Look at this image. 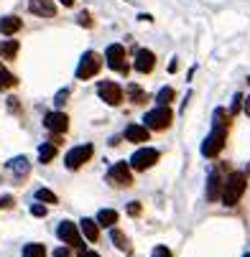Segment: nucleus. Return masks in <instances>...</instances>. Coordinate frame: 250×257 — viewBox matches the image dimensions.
<instances>
[{"instance_id":"nucleus-1","label":"nucleus","mask_w":250,"mask_h":257,"mask_svg":"<svg viewBox=\"0 0 250 257\" xmlns=\"http://www.w3.org/2000/svg\"><path fill=\"white\" fill-rule=\"evenodd\" d=\"M227 120L230 117H227V109L225 107L214 109V115H212V133L202 143V156H207V158L220 156V151L225 148V143H227V130H230V122Z\"/></svg>"},{"instance_id":"nucleus-2","label":"nucleus","mask_w":250,"mask_h":257,"mask_svg":"<svg viewBox=\"0 0 250 257\" xmlns=\"http://www.w3.org/2000/svg\"><path fill=\"white\" fill-rule=\"evenodd\" d=\"M245 189H247V178H245V173H240V171L230 173V176L225 178L222 196H220V199H222V204H225V206H235V204L242 199Z\"/></svg>"},{"instance_id":"nucleus-3","label":"nucleus","mask_w":250,"mask_h":257,"mask_svg":"<svg viewBox=\"0 0 250 257\" xmlns=\"http://www.w3.org/2000/svg\"><path fill=\"white\" fill-rule=\"evenodd\" d=\"M174 120V112L169 109V104H158L156 109H151V112H146V117H143V122H146L148 130H166Z\"/></svg>"},{"instance_id":"nucleus-4","label":"nucleus","mask_w":250,"mask_h":257,"mask_svg":"<svg viewBox=\"0 0 250 257\" xmlns=\"http://www.w3.org/2000/svg\"><path fill=\"white\" fill-rule=\"evenodd\" d=\"M100 69H102V56H100L97 51H87V54L79 59V66H77V79H92Z\"/></svg>"},{"instance_id":"nucleus-5","label":"nucleus","mask_w":250,"mask_h":257,"mask_svg":"<svg viewBox=\"0 0 250 257\" xmlns=\"http://www.w3.org/2000/svg\"><path fill=\"white\" fill-rule=\"evenodd\" d=\"M56 234H59V239H61L64 244L74 247L77 252H79V249H85V247H82V234H79L77 224H74V222H69V219L59 222V227H56Z\"/></svg>"},{"instance_id":"nucleus-6","label":"nucleus","mask_w":250,"mask_h":257,"mask_svg":"<svg viewBox=\"0 0 250 257\" xmlns=\"http://www.w3.org/2000/svg\"><path fill=\"white\" fill-rule=\"evenodd\" d=\"M92 153H95V148L87 143V145H77V148H71L66 156H64V166L69 168V171H77V168H82L90 158H92Z\"/></svg>"},{"instance_id":"nucleus-7","label":"nucleus","mask_w":250,"mask_h":257,"mask_svg":"<svg viewBox=\"0 0 250 257\" xmlns=\"http://www.w3.org/2000/svg\"><path fill=\"white\" fill-rule=\"evenodd\" d=\"M156 163H158V151H153V148H140L130 156V168L133 171H148Z\"/></svg>"},{"instance_id":"nucleus-8","label":"nucleus","mask_w":250,"mask_h":257,"mask_svg":"<svg viewBox=\"0 0 250 257\" xmlns=\"http://www.w3.org/2000/svg\"><path fill=\"white\" fill-rule=\"evenodd\" d=\"M97 94H100V99L105 104H110V107H118L123 102V87L118 82H100Z\"/></svg>"},{"instance_id":"nucleus-9","label":"nucleus","mask_w":250,"mask_h":257,"mask_svg":"<svg viewBox=\"0 0 250 257\" xmlns=\"http://www.w3.org/2000/svg\"><path fill=\"white\" fill-rule=\"evenodd\" d=\"M105 61H107V66H110V69L120 71V74H128V64H125V46H120V44L107 46Z\"/></svg>"},{"instance_id":"nucleus-10","label":"nucleus","mask_w":250,"mask_h":257,"mask_svg":"<svg viewBox=\"0 0 250 257\" xmlns=\"http://www.w3.org/2000/svg\"><path fill=\"white\" fill-rule=\"evenodd\" d=\"M107 178H110L113 186H133V173H130V163H115L110 168V173H107Z\"/></svg>"},{"instance_id":"nucleus-11","label":"nucleus","mask_w":250,"mask_h":257,"mask_svg":"<svg viewBox=\"0 0 250 257\" xmlns=\"http://www.w3.org/2000/svg\"><path fill=\"white\" fill-rule=\"evenodd\" d=\"M133 66H135V71H140V74H151L153 66H156V54L148 51V49H138Z\"/></svg>"},{"instance_id":"nucleus-12","label":"nucleus","mask_w":250,"mask_h":257,"mask_svg":"<svg viewBox=\"0 0 250 257\" xmlns=\"http://www.w3.org/2000/svg\"><path fill=\"white\" fill-rule=\"evenodd\" d=\"M222 186H225V178L220 171H212L207 178V201H217L222 196Z\"/></svg>"},{"instance_id":"nucleus-13","label":"nucleus","mask_w":250,"mask_h":257,"mask_svg":"<svg viewBox=\"0 0 250 257\" xmlns=\"http://www.w3.org/2000/svg\"><path fill=\"white\" fill-rule=\"evenodd\" d=\"M44 127L51 130V133H56V135H61V133H66V127H69V117H66L64 112H49V115L44 117Z\"/></svg>"},{"instance_id":"nucleus-14","label":"nucleus","mask_w":250,"mask_h":257,"mask_svg":"<svg viewBox=\"0 0 250 257\" xmlns=\"http://www.w3.org/2000/svg\"><path fill=\"white\" fill-rule=\"evenodd\" d=\"M28 11L33 16H41V18H54L56 16V6L51 3V0H31Z\"/></svg>"},{"instance_id":"nucleus-15","label":"nucleus","mask_w":250,"mask_h":257,"mask_svg":"<svg viewBox=\"0 0 250 257\" xmlns=\"http://www.w3.org/2000/svg\"><path fill=\"white\" fill-rule=\"evenodd\" d=\"M148 135H151V130L146 125H128L125 127V138L130 143H148Z\"/></svg>"},{"instance_id":"nucleus-16","label":"nucleus","mask_w":250,"mask_h":257,"mask_svg":"<svg viewBox=\"0 0 250 257\" xmlns=\"http://www.w3.org/2000/svg\"><path fill=\"white\" fill-rule=\"evenodd\" d=\"M21 26H23V21H21L18 16H6V18H0V33H3V36L18 33Z\"/></svg>"},{"instance_id":"nucleus-17","label":"nucleus","mask_w":250,"mask_h":257,"mask_svg":"<svg viewBox=\"0 0 250 257\" xmlns=\"http://www.w3.org/2000/svg\"><path fill=\"white\" fill-rule=\"evenodd\" d=\"M118 219H120V214H118L115 209H100V214H97V224L113 229V227L118 224Z\"/></svg>"},{"instance_id":"nucleus-18","label":"nucleus","mask_w":250,"mask_h":257,"mask_svg":"<svg viewBox=\"0 0 250 257\" xmlns=\"http://www.w3.org/2000/svg\"><path fill=\"white\" fill-rule=\"evenodd\" d=\"M82 234L90 242H97L100 239V224L95 222V219H82Z\"/></svg>"},{"instance_id":"nucleus-19","label":"nucleus","mask_w":250,"mask_h":257,"mask_svg":"<svg viewBox=\"0 0 250 257\" xmlns=\"http://www.w3.org/2000/svg\"><path fill=\"white\" fill-rule=\"evenodd\" d=\"M8 168L18 176V178H23V176H28V171H31V163H28V158L23 156V158H13V161H8Z\"/></svg>"},{"instance_id":"nucleus-20","label":"nucleus","mask_w":250,"mask_h":257,"mask_svg":"<svg viewBox=\"0 0 250 257\" xmlns=\"http://www.w3.org/2000/svg\"><path fill=\"white\" fill-rule=\"evenodd\" d=\"M110 239H113V244H115L120 252H128V254H130V242H128V237H125L120 229H113V232H110Z\"/></svg>"},{"instance_id":"nucleus-21","label":"nucleus","mask_w":250,"mask_h":257,"mask_svg":"<svg viewBox=\"0 0 250 257\" xmlns=\"http://www.w3.org/2000/svg\"><path fill=\"white\" fill-rule=\"evenodd\" d=\"M54 156H56V145H54V143H44L41 148H39V161H41V163L54 161Z\"/></svg>"},{"instance_id":"nucleus-22","label":"nucleus","mask_w":250,"mask_h":257,"mask_svg":"<svg viewBox=\"0 0 250 257\" xmlns=\"http://www.w3.org/2000/svg\"><path fill=\"white\" fill-rule=\"evenodd\" d=\"M128 97H130V102L133 104H143L148 97H146V92H143L138 84H128Z\"/></svg>"},{"instance_id":"nucleus-23","label":"nucleus","mask_w":250,"mask_h":257,"mask_svg":"<svg viewBox=\"0 0 250 257\" xmlns=\"http://www.w3.org/2000/svg\"><path fill=\"white\" fill-rule=\"evenodd\" d=\"M23 257H46V247H44V244L31 242V244H26V247H23Z\"/></svg>"},{"instance_id":"nucleus-24","label":"nucleus","mask_w":250,"mask_h":257,"mask_svg":"<svg viewBox=\"0 0 250 257\" xmlns=\"http://www.w3.org/2000/svg\"><path fill=\"white\" fill-rule=\"evenodd\" d=\"M0 54H3V59L13 61L18 56V41H6L3 46H0Z\"/></svg>"},{"instance_id":"nucleus-25","label":"nucleus","mask_w":250,"mask_h":257,"mask_svg":"<svg viewBox=\"0 0 250 257\" xmlns=\"http://www.w3.org/2000/svg\"><path fill=\"white\" fill-rule=\"evenodd\" d=\"M18 84V79L11 74L8 69H0V89H13Z\"/></svg>"},{"instance_id":"nucleus-26","label":"nucleus","mask_w":250,"mask_h":257,"mask_svg":"<svg viewBox=\"0 0 250 257\" xmlns=\"http://www.w3.org/2000/svg\"><path fill=\"white\" fill-rule=\"evenodd\" d=\"M171 99H174V89H171V87H161L158 94H156V102H158V104H169Z\"/></svg>"},{"instance_id":"nucleus-27","label":"nucleus","mask_w":250,"mask_h":257,"mask_svg":"<svg viewBox=\"0 0 250 257\" xmlns=\"http://www.w3.org/2000/svg\"><path fill=\"white\" fill-rule=\"evenodd\" d=\"M36 199L44 201V204H56V194L49 191V189H39V191H36Z\"/></svg>"},{"instance_id":"nucleus-28","label":"nucleus","mask_w":250,"mask_h":257,"mask_svg":"<svg viewBox=\"0 0 250 257\" xmlns=\"http://www.w3.org/2000/svg\"><path fill=\"white\" fill-rule=\"evenodd\" d=\"M77 23H79V26H85V28H90V26H92V16H90L87 11H82V13L77 16Z\"/></svg>"},{"instance_id":"nucleus-29","label":"nucleus","mask_w":250,"mask_h":257,"mask_svg":"<svg viewBox=\"0 0 250 257\" xmlns=\"http://www.w3.org/2000/svg\"><path fill=\"white\" fill-rule=\"evenodd\" d=\"M240 107H242V94H235L232 97V107H230V115H237Z\"/></svg>"},{"instance_id":"nucleus-30","label":"nucleus","mask_w":250,"mask_h":257,"mask_svg":"<svg viewBox=\"0 0 250 257\" xmlns=\"http://www.w3.org/2000/svg\"><path fill=\"white\" fill-rule=\"evenodd\" d=\"M31 214H33V216H46V206H44V204H33V206H31Z\"/></svg>"},{"instance_id":"nucleus-31","label":"nucleus","mask_w":250,"mask_h":257,"mask_svg":"<svg viewBox=\"0 0 250 257\" xmlns=\"http://www.w3.org/2000/svg\"><path fill=\"white\" fill-rule=\"evenodd\" d=\"M16 199L13 196H0V209H13Z\"/></svg>"},{"instance_id":"nucleus-32","label":"nucleus","mask_w":250,"mask_h":257,"mask_svg":"<svg viewBox=\"0 0 250 257\" xmlns=\"http://www.w3.org/2000/svg\"><path fill=\"white\" fill-rule=\"evenodd\" d=\"M153 257H174V254H171L163 244H158V247H153Z\"/></svg>"},{"instance_id":"nucleus-33","label":"nucleus","mask_w":250,"mask_h":257,"mask_svg":"<svg viewBox=\"0 0 250 257\" xmlns=\"http://www.w3.org/2000/svg\"><path fill=\"white\" fill-rule=\"evenodd\" d=\"M128 214L138 216V214H140V204H138V201H130V206H128Z\"/></svg>"},{"instance_id":"nucleus-34","label":"nucleus","mask_w":250,"mask_h":257,"mask_svg":"<svg viewBox=\"0 0 250 257\" xmlns=\"http://www.w3.org/2000/svg\"><path fill=\"white\" fill-rule=\"evenodd\" d=\"M66 97H69V89H61V92H59V94H56V104H59V107H61V104H64V99H66Z\"/></svg>"},{"instance_id":"nucleus-35","label":"nucleus","mask_w":250,"mask_h":257,"mask_svg":"<svg viewBox=\"0 0 250 257\" xmlns=\"http://www.w3.org/2000/svg\"><path fill=\"white\" fill-rule=\"evenodd\" d=\"M54 257H71V252H69V247H59L54 252Z\"/></svg>"},{"instance_id":"nucleus-36","label":"nucleus","mask_w":250,"mask_h":257,"mask_svg":"<svg viewBox=\"0 0 250 257\" xmlns=\"http://www.w3.org/2000/svg\"><path fill=\"white\" fill-rule=\"evenodd\" d=\"M8 107L16 112V109H18V99H16V97H11V99H8Z\"/></svg>"},{"instance_id":"nucleus-37","label":"nucleus","mask_w":250,"mask_h":257,"mask_svg":"<svg viewBox=\"0 0 250 257\" xmlns=\"http://www.w3.org/2000/svg\"><path fill=\"white\" fill-rule=\"evenodd\" d=\"M59 3H61L64 8H71V6H74V0H59Z\"/></svg>"},{"instance_id":"nucleus-38","label":"nucleus","mask_w":250,"mask_h":257,"mask_svg":"<svg viewBox=\"0 0 250 257\" xmlns=\"http://www.w3.org/2000/svg\"><path fill=\"white\" fill-rule=\"evenodd\" d=\"M245 112H247V117H250V97L245 99Z\"/></svg>"},{"instance_id":"nucleus-39","label":"nucleus","mask_w":250,"mask_h":257,"mask_svg":"<svg viewBox=\"0 0 250 257\" xmlns=\"http://www.w3.org/2000/svg\"><path fill=\"white\" fill-rule=\"evenodd\" d=\"M247 176H250V163H247Z\"/></svg>"},{"instance_id":"nucleus-40","label":"nucleus","mask_w":250,"mask_h":257,"mask_svg":"<svg viewBox=\"0 0 250 257\" xmlns=\"http://www.w3.org/2000/svg\"><path fill=\"white\" fill-rule=\"evenodd\" d=\"M245 257H250V254H245Z\"/></svg>"},{"instance_id":"nucleus-41","label":"nucleus","mask_w":250,"mask_h":257,"mask_svg":"<svg viewBox=\"0 0 250 257\" xmlns=\"http://www.w3.org/2000/svg\"><path fill=\"white\" fill-rule=\"evenodd\" d=\"M247 84H250V79H247Z\"/></svg>"}]
</instances>
